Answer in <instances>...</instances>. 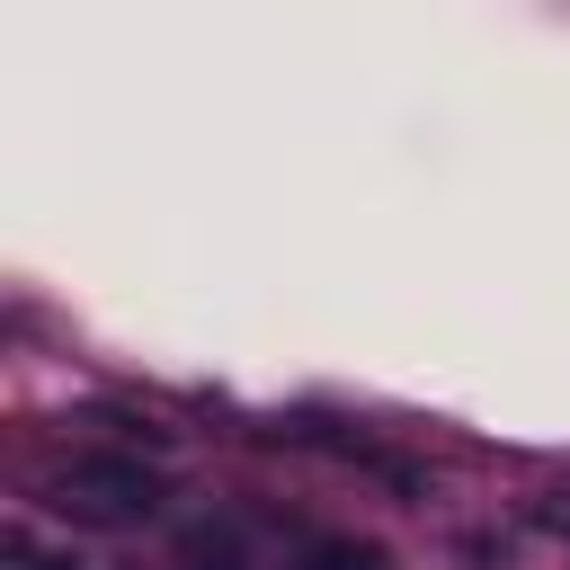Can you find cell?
Listing matches in <instances>:
<instances>
[{
  "instance_id": "277c9868",
  "label": "cell",
  "mask_w": 570,
  "mask_h": 570,
  "mask_svg": "<svg viewBox=\"0 0 570 570\" xmlns=\"http://www.w3.org/2000/svg\"><path fill=\"white\" fill-rule=\"evenodd\" d=\"M0 570H80V561L53 552V543H36V534H0Z\"/></svg>"
},
{
  "instance_id": "6da1fadb",
  "label": "cell",
  "mask_w": 570,
  "mask_h": 570,
  "mask_svg": "<svg viewBox=\"0 0 570 570\" xmlns=\"http://www.w3.org/2000/svg\"><path fill=\"white\" fill-rule=\"evenodd\" d=\"M160 499H169V481L142 454H71L53 472V508L62 517H89V525H142Z\"/></svg>"
},
{
  "instance_id": "3957f363",
  "label": "cell",
  "mask_w": 570,
  "mask_h": 570,
  "mask_svg": "<svg viewBox=\"0 0 570 570\" xmlns=\"http://www.w3.org/2000/svg\"><path fill=\"white\" fill-rule=\"evenodd\" d=\"M187 570H249V552H240L223 525H196V534H187Z\"/></svg>"
},
{
  "instance_id": "7a4b0ae2",
  "label": "cell",
  "mask_w": 570,
  "mask_h": 570,
  "mask_svg": "<svg viewBox=\"0 0 570 570\" xmlns=\"http://www.w3.org/2000/svg\"><path fill=\"white\" fill-rule=\"evenodd\" d=\"M294 570H392V552L365 543V534H303Z\"/></svg>"
}]
</instances>
